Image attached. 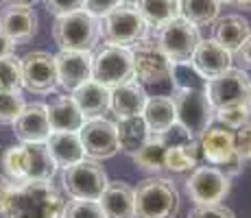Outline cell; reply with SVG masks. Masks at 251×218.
Returning <instances> with one entry per match:
<instances>
[{
  "label": "cell",
  "instance_id": "cell-26",
  "mask_svg": "<svg viewBox=\"0 0 251 218\" xmlns=\"http://www.w3.org/2000/svg\"><path fill=\"white\" fill-rule=\"evenodd\" d=\"M142 118H144V122H147V127L153 135H160L164 131H168L177 122L173 96H164V94L149 96L147 107L142 111Z\"/></svg>",
  "mask_w": 251,
  "mask_h": 218
},
{
  "label": "cell",
  "instance_id": "cell-19",
  "mask_svg": "<svg viewBox=\"0 0 251 218\" xmlns=\"http://www.w3.org/2000/svg\"><path fill=\"white\" fill-rule=\"evenodd\" d=\"M13 133L20 142H46L50 135V122H48L46 105L31 103L24 107L20 118L13 122Z\"/></svg>",
  "mask_w": 251,
  "mask_h": 218
},
{
  "label": "cell",
  "instance_id": "cell-42",
  "mask_svg": "<svg viewBox=\"0 0 251 218\" xmlns=\"http://www.w3.org/2000/svg\"><path fill=\"white\" fill-rule=\"evenodd\" d=\"M234 61L240 66V70H247V68H251V37L234 52Z\"/></svg>",
  "mask_w": 251,
  "mask_h": 218
},
{
  "label": "cell",
  "instance_id": "cell-43",
  "mask_svg": "<svg viewBox=\"0 0 251 218\" xmlns=\"http://www.w3.org/2000/svg\"><path fill=\"white\" fill-rule=\"evenodd\" d=\"M11 188H13V183L9 181V179L0 177V214H2L4 205H7V201H9V194H11Z\"/></svg>",
  "mask_w": 251,
  "mask_h": 218
},
{
  "label": "cell",
  "instance_id": "cell-11",
  "mask_svg": "<svg viewBox=\"0 0 251 218\" xmlns=\"http://www.w3.org/2000/svg\"><path fill=\"white\" fill-rule=\"evenodd\" d=\"M133 57V79L140 85H160L171 81L173 61L162 52L155 40H142L131 46Z\"/></svg>",
  "mask_w": 251,
  "mask_h": 218
},
{
  "label": "cell",
  "instance_id": "cell-31",
  "mask_svg": "<svg viewBox=\"0 0 251 218\" xmlns=\"http://www.w3.org/2000/svg\"><path fill=\"white\" fill-rule=\"evenodd\" d=\"M199 166V142L190 140L179 146L166 148V170L171 172H190Z\"/></svg>",
  "mask_w": 251,
  "mask_h": 218
},
{
  "label": "cell",
  "instance_id": "cell-21",
  "mask_svg": "<svg viewBox=\"0 0 251 218\" xmlns=\"http://www.w3.org/2000/svg\"><path fill=\"white\" fill-rule=\"evenodd\" d=\"M46 148L50 153V157L55 159L57 168H61V170L85 159L79 133H70V131H50V135L46 140Z\"/></svg>",
  "mask_w": 251,
  "mask_h": 218
},
{
  "label": "cell",
  "instance_id": "cell-35",
  "mask_svg": "<svg viewBox=\"0 0 251 218\" xmlns=\"http://www.w3.org/2000/svg\"><path fill=\"white\" fill-rule=\"evenodd\" d=\"M249 107L247 105H231V107H221L216 109L214 120H219L221 127H227L231 131L245 127L249 122Z\"/></svg>",
  "mask_w": 251,
  "mask_h": 218
},
{
  "label": "cell",
  "instance_id": "cell-41",
  "mask_svg": "<svg viewBox=\"0 0 251 218\" xmlns=\"http://www.w3.org/2000/svg\"><path fill=\"white\" fill-rule=\"evenodd\" d=\"M123 2L125 0H85V11H88L90 16L103 20L109 11H114V9L120 7Z\"/></svg>",
  "mask_w": 251,
  "mask_h": 218
},
{
  "label": "cell",
  "instance_id": "cell-39",
  "mask_svg": "<svg viewBox=\"0 0 251 218\" xmlns=\"http://www.w3.org/2000/svg\"><path fill=\"white\" fill-rule=\"evenodd\" d=\"M234 140H236V153H238V157L243 162H251V122L236 129Z\"/></svg>",
  "mask_w": 251,
  "mask_h": 218
},
{
  "label": "cell",
  "instance_id": "cell-45",
  "mask_svg": "<svg viewBox=\"0 0 251 218\" xmlns=\"http://www.w3.org/2000/svg\"><path fill=\"white\" fill-rule=\"evenodd\" d=\"M234 4L240 9H245V11H251V0H234Z\"/></svg>",
  "mask_w": 251,
  "mask_h": 218
},
{
  "label": "cell",
  "instance_id": "cell-32",
  "mask_svg": "<svg viewBox=\"0 0 251 218\" xmlns=\"http://www.w3.org/2000/svg\"><path fill=\"white\" fill-rule=\"evenodd\" d=\"M171 83L175 90H205L207 81L192 68L190 61H186V64H173Z\"/></svg>",
  "mask_w": 251,
  "mask_h": 218
},
{
  "label": "cell",
  "instance_id": "cell-17",
  "mask_svg": "<svg viewBox=\"0 0 251 218\" xmlns=\"http://www.w3.org/2000/svg\"><path fill=\"white\" fill-rule=\"evenodd\" d=\"M55 66L57 83L66 92H75L92 79V52L59 50L55 55Z\"/></svg>",
  "mask_w": 251,
  "mask_h": 218
},
{
  "label": "cell",
  "instance_id": "cell-10",
  "mask_svg": "<svg viewBox=\"0 0 251 218\" xmlns=\"http://www.w3.org/2000/svg\"><path fill=\"white\" fill-rule=\"evenodd\" d=\"M155 42L173 64H186V61L192 59L197 46H199L201 33L199 26H195L192 22L183 20L179 16L173 22L164 24L162 28H157Z\"/></svg>",
  "mask_w": 251,
  "mask_h": 218
},
{
  "label": "cell",
  "instance_id": "cell-6",
  "mask_svg": "<svg viewBox=\"0 0 251 218\" xmlns=\"http://www.w3.org/2000/svg\"><path fill=\"white\" fill-rule=\"evenodd\" d=\"M199 142V153L210 166L223 170L227 177H236L243 172L245 162L236 153V140L234 131L227 127H207L203 133L197 138Z\"/></svg>",
  "mask_w": 251,
  "mask_h": 218
},
{
  "label": "cell",
  "instance_id": "cell-40",
  "mask_svg": "<svg viewBox=\"0 0 251 218\" xmlns=\"http://www.w3.org/2000/svg\"><path fill=\"white\" fill-rule=\"evenodd\" d=\"M160 140H162V144L166 148H171V146H179V144H186V142H190V140H195L190 133H188L186 129L181 127L179 122H175L168 131H164V133H160Z\"/></svg>",
  "mask_w": 251,
  "mask_h": 218
},
{
  "label": "cell",
  "instance_id": "cell-38",
  "mask_svg": "<svg viewBox=\"0 0 251 218\" xmlns=\"http://www.w3.org/2000/svg\"><path fill=\"white\" fill-rule=\"evenodd\" d=\"M44 4L48 9V13H52L57 18L85 9V0H44Z\"/></svg>",
  "mask_w": 251,
  "mask_h": 218
},
{
  "label": "cell",
  "instance_id": "cell-27",
  "mask_svg": "<svg viewBox=\"0 0 251 218\" xmlns=\"http://www.w3.org/2000/svg\"><path fill=\"white\" fill-rule=\"evenodd\" d=\"M116 131H118V144L120 151L133 155L138 148H142L147 144V140L151 138L147 122L142 116H131V118H120L116 122Z\"/></svg>",
  "mask_w": 251,
  "mask_h": 218
},
{
  "label": "cell",
  "instance_id": "cell-7",
  "mask_svg": "<svg viewBox=\"0 0 251 218\" xmlns=\"http://www.w3.org/2000/svg\"><path fill=\"white\" fill-rule=\"evenodd\" d=\"M92 79L107 90L127 83L133 79L131 48L105 44L96 55H92Z\"/></svg>",
  "mask_w": 251,
  "mask_h": 218
},
{
  "label": "cell",
  "instance_id": "cell-5",
  "mask_svg": "<svg viewBox=\"0 0 251 218\" xmlns=\"http://www.w3.org/2000/svg\"><path fill=\"white\" fill-rule=\"evenodd\" d=\"M149 24L133 2H123L109 11L100 22V35L105 44L131 48L149 37Z\"/></svg>",
  "mask_w": 251,
  "mask_h": 218
},
{
  "label": "cell",
  "instance_id": "cell-12",
  "mask_svg": "<svg viewBox=\"0 0 251 218\" xmlns=\"http://www.w3.org/2000/svg\"><path fill=\"white\" fill-rule=\"evenodd\" d=\"M188 196L195 205H219L231 190V177L214 166H197L186 181Z\"/></svg>",
  "mask_w": 251,
  "mask_h": 218
},
{
  "label": "cell",
  "instance_id": "cell-13",
  "mask_svg": "<svg viewBox=\"0 0 251 218\" xmlns=\"http://www.w3.org/2000/svg\"><path fill=\"white\" fill-rule=\"evenodd\" d=\"M251 79L247 70L240 68H229L216 79H210L205 83V94L214 109L231 107V105H247Z\"/></svg>",
  "mask_w": 251,
  "mask_h": 218
},
{
  "label": "cell",
  "instance_id": "cell-33",
  "mask_svg": "<svg viewBox=\"0 0 251 218\" xmlns=\"http://www.w3.org/2000/svg\"><path fill=\"white\" fill-rule=\"evenodd\" d=\"M22 90V68L16 55L0 59V92H20Z\"/></svg>",
  "mask_w": 251,
  "mask_h": 218
},
{
  "label": "cell",
  "instance_id": "cell-46",
  "mask_svg": "<svg viewBox=\"0 0 251 218\" xmlns=\"http://www.w3.org/2000/svg\"><path fill=\"white\" fill-rule=\"evenodd\" d=\"M7 2H26V4H31V2H35V0H7Z\"/></svg>",
  "mask_w": 251,
  "mask_h": 218
},
{
  "label": "cell",
  "instance_id": "cell-24",
  "mask_svg": "<svg viewBox=\"0 0 251 218\" xmlns=\"http://www.w3.org/2000/svg\"><path fill=\"white\" fill-rule=\"evenodd\" d=\"M251 37V24L247 18H243L240 13H227L223 18H216L214 22V37L225 48L234 55L245 42Z\"/></svg>",
  "mask_w": 251,
  "mask_h": 218
},
{
  "label": "cell",
  "instance_id": "cell-29",
  "mask_svg": "<svg viewBox=\"0 0 251 218\" xmlns=\"http://www.w3.org/2000/svg\"><path fill=\"white\" fill-rule=\"evenodd\" d=\"M133 4L149 26H155V31L179 18V0H136Z\"/></svg>",
  "mask_w": 251,
  "mask_h": 218
},
{
  "label": "cell",
  "instance_id": "cell-2",
  "mask_svg": "<svg viewBox=\"0 0 251 218\" xmlns=\"http://www.w3.org/2000/svg\"><path fill=\"white\" fill-rule=\"evenodd\" d=\"M2 168L13 183L50 181L59 170L46 142H20L9 146L2 155Z\"/></svg>",
  "mask_w": 251,
  "mask_h": 218
},
{
  "label": "cell",
  "instance_id": "cell-15",
  "mask_svg": "<svg viewBox=\"0 0 251 218\" xmlns=\"http://www.w3.org/2000/svg\"><path fill=\"white\" fill-rule=\"evenodd\" d=\"M22 87L33 94H50L57 85L55 55L46 50H31L20 59Z\"/></svg>",
  "mask_w": 251,
  "mask_h": 218
},
{
  "label": "cell",
  "instance_id": "cell-14",
  "mask_svg": "<svg viewBox=\"0 0 251 218\" xmlns=\"http://www.w3.org/2000/svg\"><path fill=\"white\" fill-rule=\"evenodd\" d=\"M79 138L83 144V153L88 159H112L120 151L118 144V131L116 122L107 118H92L85 120L83 127L79 129Z\"/></svg>",
  "mask_w": 251,
  "mask_h": 218
},
{
  "label": "cell",
  "instance_id": "cell-8",
  "mask_svg": "<svg viewBox=\"0 0 251 218\" xmlns=\"http://www.w3.org/2000/svg\"><path fill=\"white\" fill-rule=\"evenodd\" d=\"M61 183H64V190L68 192V196L72 198L99 201L100 194L105 192V188H107L109 179L105 168L96 159H81L75 166L66 168Z\"/></svg>",
  "mask_w": 251,
  "mask_h": 218
},
{
  "label": "cell",
  "instance_id": "cell-4",
  "mask_svg": "<svg viewBox=\"0 0 251 218\" xmlns=\"http://www.w3.org/2000/svg\"><path fill=\"white\" fill-rule=\"evenodd\" d=\"M52 40L59 50L92 52L100 40V20L85 9L68 16H59L52 24Z\"/></svg>",
  "mask_w": 251,
  "mask_h": 218
},
{
  "label": "cell",
  "instance_id": "cell-37",
  "mask_svg": "<svg viewBox=\"0 0 251 218\" xmlns=\"http://www.w3.org/2000/svg\"><path fill=\"white\" fill-rule=\"evenodd\" d=\"M188 218H236V214L227 205L219 203V205H195Z\"/></svg>",
  "mask_w": 251,
  "mask_h": 218
},
{
  "label": "cell",
  "instance_id": "cell-34",
  "mask_svg": "<svg viewBox=\"0 0 251 218\" xmlns=\"http://www.w3.org/2000/svg\"><path fill=\"white\" fill-rule=\"evenodd\" d=\"M26 107L20 92H0V124H13Z\"/></svg>",
  "mask_w": 251,
  "mask_h": 218
},
{
  "label": "cell",
  "instance_id": "cell-20",
  "mask_svg": "<svg viewBox=\"0 0 251 218\" xmlns=\"http://www.w3.org/2000/svg\"><path fill=\"white\" fill-rule=\"evenodd\" d=\"M72 98H75L76 107H79L85 120L105 118V114L112 109V90L96 83L94 79H90L88 83L76 87L72 92Z\"/></svg>",
  "mask_w": 251,
  "mask_h": 218
},
{
  "label": "cell",
  "instance_id": "cell-16",
  "mask_svg": "<svg viewBox=\"0 0 251 218\" xmlns=\"http://www.w3.org/2000/svg\"><path fill=\"white\" fill-rule=\"evenodd\" d=\"M0 31L13 44L28 42L37 33V13L26 2H9L0 9Z\"/></svg>",
  "mask_w": 251,
  "mask_h": 218
},
{
  "label": "cell",
  "instance_id": "cell-25",
  "mask_svg": "<svg viewBox=\"0 0 251 218\" xmlns=\"http://www.w3.org/2000/svg\"><path fill=\"white\" fill-rule=\"evenodd\" d=\"M48 111V122H50V131H70V133H79L83 127L85 118L76 107L72 96H57L55 100L46 105Z\"/></svg>",
  "mask_w": 251,
  "mask_h": 218
},
{
  "label": "cell",
  "instance_id": "cell-3",
  "mask_svg": "<svg viewBox=\"0 0 251 218\" xmlns=\"http://www.w3.org/2000/svg\"><path fill=\"white\" fill-rule=\"evenodd\" d=\"M136 218H177L181 198L177 186L166 177H147L133 188Z\"/></svg>",
  "mask_w": 251,
  "mask_h": 218
},
{
  "label": "cell",
  "instance_id": "cell-18",
  "mask_svg": "<svg viewBox=\"0 0 251 218\" xmlns=\"http://www.w3.org/2000/svg\"><path fill=\"white\" fill-rule=\"evenodd\" d=\"M190 64L205 81H210V79L221 76L223 72H227L229 68H234L231 66L234 64V55H231L229 50H225L216 40L210 37V40L199 42V46H197Z\"/></svg>",
  "mask_w": 251,
  "mask_h": 218
},
{
  "label": "cell",
  "instance_id": "cell-23",
  "mask_svg": "<svg viewBox=\"0 0 251 218\" xmlns=\"http://www.w3.org/2000/svg\"><path fill=\"white\" fill-rule=\"evenodd\" d=\"M147 100H149L147 90L136 79L112 90V111L118 120L131 118V116H142L144 107H147Z\"/></svg>",
  "mask_w": 251,
  "mask_h": 218
},
{
  "label": "cell",
  "instance_id": "cell-30",
  "mask_svg": "<svg viewBox=\"0 0 251 218\" xmlns=\"http://www.w3.org/2000/svg\"><path fill=\"white\" fill-rule=\"evenodd\" d=\"M221 11V0H179V16L195 26L214 24Z\"/></svg>",
  "mask_w": 251,
  "mask_h": 218
},
{
  "label": "cell",
  "instance_id": "cell-1",
  "mask_svg": "<svg viewBox=\"0 0 251 218\" xmlns=\"http://www.w3.org/2000/svg\"><path fill=\"white\" fill-rule=\"evenodd\" d=\"M66 201L55 183H16L2 210L4 218H61Z\"/></svg>",
  "mask_w": 251,
  "mask_h": 218
},
{
  "label": "cell",
  "instance_id": "cell-44",
  "mask_svg": "<svg viewBox=\"0 0 251 218\" xmlns=\"http://www.w3.org/2000/svg\"><path fill=\"white\" fill-rule=\"evenodd\" d=\"M13 52H16V44L0 31V59H2V57H11Z\"/></svg>",
  "mask_w": 251,
  "mask_h": 218
},
{
  "label": "cell",
  "instance_id": "cell-9",
  "mask_svg": "<svg viewBox=\"0 0 251 218\" xmlns=\"http://www.w3.org/2000/svg\"><path fill=\"white\" fill-rule=\"evenodd\" d=\"M177 122L181 124L192 138H199L214 120V105L210 103L205 90H175L173 94Z\"/></svg>",
  "mask_w": 251,
  "mask_h": 218
},
{
  "label": "cell",
  "instance_id": "cell-28",
  "mask_svg": "<svg viewBox=\"0 0 251 218\" xmlns=\"http://www.w3.org/2000/svg\"><path fill=\"white\" fill-rule=\"evenodd\" d=\"M133 164L140 168L142 172H149L151 177H157L162 170H166V146L162 144L160 135H153L147 140L142 148H138L131 155Z\"/></svg>",
  "mask_w": 251,
  "mask_h": 218
},
{
  "label": "cell",
  "instance_id": "cell-36",
  "mask_svg": "<svg viewBox=\"0 0 251 218\" xmlns=\"http://www.w3.org/2000/svg\"><path fill=\"white\" fill-rule=\"evenodd\" d=\"M61 218H105V212L99 201H79V198H72L70 203H66L64 216Z\"/></svg>",
  "mask_w": 251,
  "mask_h": 218
},
{
  "label": "cell",
  "instance_id": "cell-48",
  "mask_svg": "<svg viewBox=\"0 0 251 218\" xmlns=\"http://www.w3.org/2000/svg\"><path fill=\"white\" fill-rule=\"evenodd\" d=\"M223 2L225 4H234V0H221V4H223Z\"/></svg>",
  "mask_w": 251,
  "mask_h": 218
},
{
  "label": "cell",
  "instance_id": "cell-22",
  "mask_svg": "<svg viewBox=\"0 0 251 218\" xmlns=\"http://www.w3.org/2000/svg\"><path fill=\"white\" fill-rule=\"evenodd\" d=\"M105 218H136L133 188L125 181H109L99 198Z\"/></svg>",
  "mask_w": 251,
  "mask_h": 218
},
{
  "label": "cell",
  "instance_id": "cell-47",
  "mask_svg": "<svg viewBox=\"0 0 251 218\" xmlns=\"http://www.w3.org/2000/svg\"><path fill=\"white\" fill-rule=\"evenodd\" d=\"M247 107H249V111H251V87H249V96H247Z\"/></svg>",
  "mask_w": 251,
  "mask_h": 218
}]
</instances>
